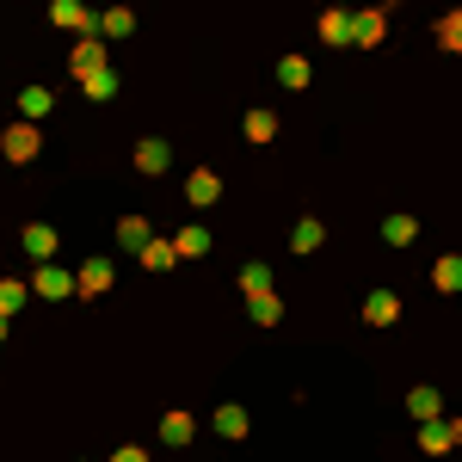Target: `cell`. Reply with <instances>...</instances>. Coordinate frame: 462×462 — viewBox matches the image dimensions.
Returning <instances> with one entry per match:
<instances>
[{"label":"cell","instance_id":"obj_1","mask_svg":"<svg viewBox=\"0 0 462 462\" xmlns=\"http://www.w3.org/2000/svg\"><path fill=\"white\" fill-rule=\"evenodd\" d=\"M0 154L13 161V167H32L37 154H43V136H37V124L25 117V124H13L6 136H0Z\"/></svg>","mask_w":462,"mask_h":462},{"label":"cell","instance_id":"obj_4","mask_svg":"<svg viewBox=\"0 0 462 462\" xmlns=\"http://www.w3.org/2000/svg\"><path fill=\"white\" fill-rule=\"evenodd\" d=\"M389 37V13H352V43L357 50H376Z\"/></svg>","mask_w":462,"mask_h":462},{"label":"cell","instance_id":"obj_5","mask_svg":"<svg viewBox=\"0 0 462 462\" xmlns=\"http://www.w3.org/2000/svg\"><path fill=\"white\" fill-rule=\"evenodd\" d=\"M106 290H111V259H87L74 278V296H106Z\"/></svg>","mask_w":462,"mask_h":462},{"label":"cell","instance_id":"obj_21","mask_svg":"<svg viewBox=\"0 0 462 462\" xmlns=\"http://www.w3.org/2000/svg\"><path fill=\"white\" fill-rule=\"evenodd\" d=\"M278 136V111H247V143H272Z\"/></svg>","mask_w":462,"mask_h":462},{"label":"cell","instance_id":"obj_23","mask_svg":"<svg viewBox=\"0 0 462 462\" xmlns=\"http://www.w3.org/2000/svg\"><path fill=\"white\" fill-rule=\"evenodd\" d=\"M320 241H327V228H320L315 216H309V222H296V235H290V247H296V253H315Z\"/></svg>","mask_w":462,"mask_h":462},{"label":"cell","instance_id":"obj_27","mask_svg":"<svg viewBox=\"0 0 462 462\" xmlns=\"http://www.w3.org/2000/svg\"><path fill=\"white\" fill-rule=\"evenodd\" d=\"M19 111H25V117H43V111H50V87H25V93H19Z\"/></svg>","mask_w":462,"mask_h":462},{"label":"cell","instance_id":"obj_8","mask_svg":"<svg viewBox=\"0 0 462 462\" xmlns=\"http://www.w3.org/2000/svg\"><path fill=\"white\" fill-rule=\"evenodd\" d=\"M185 198H191V204H198V210H210L216 198H222V179H216L210 167H198V173L185 179Z\"/></svg>","mask_w":462,"mask_h":462},{"label":"cell","instance_id":"obj_16","mask_svg":"<svg viewBox=\"0 0 462 462\" xmlns=\"http://www.w3.org/2000/svg\"><path fill=\"white\" fill-rule=\"evenodd\" d=\"M210 426L222 431V438H247V407H235V401H228V407H216Z\"/></svg>","mask_w":462,"mask_h":462},{"label":"cell","instance_id":"obj_22","mask_svg":"<svg viewBox=\"0 0 462 462\" xmlns=\"http://www.w3.org/2000/svg\"><path fill=\"white\" fill-rule=\"evenodd\" d=\"M413 235H420V222H413V216H389V222H383V241H389V247H407Z\"/></svg>","mask_w":462,"mask_h":462},{"label":"cell","instance_id":"obj_31","mask_svg":"<svg viewBox=\"0 0 462 462\" xmlns=\"http://www.w3.org/2000/svg\"><path fill=\"white\" fill-rule=\"evenodd\" d=\"M0 339H6V315H0Z\"/></svg>","mask_w":462,"mask_h":462},{"label":"cell","instance_id":"obj_28","mask_svg":"<svg viewBox=\"0 0 462 462\" xmlns=\"http://www.w3.org/2000/svg\"><path fill=\"white\" fill-rule=\"evenodd\" d=\"M431 278H438V290H457V284H462V259H457V253H444Z\"/></svg>","mask_w":462,"mask_h":462},{"label":"cell","instance_id":"obj_11","mask_svg":"<svg viewBox=\"0 0 462 462\" xmlns=\"http://www.w3.org/2000/svg\"><path fill=\"white\" fill-rule=\"evenodd\" d=\"M99 62H106V43L87 32L80 43H74V56H69V74H87V69H99Z\"/></svg>","mask_w":462,"mask_h":462},{"label":"cell","instance_id":"obj_26","mask_svg":"<svg viewBox=\"0 0 462 462\" xmlns=\"http://www.w3.org/2000/svg\"><path fill=\"white\" fill-rule=\"evenodd\" d=\"M143 241H148V222H143V216H124V222H117V247H130V253H136Z\"/></svg>","mask_w":462,"mask_h":462},{"label":"cell","instance_id":"obj_2","mask_svg":"<svg viewBox=\"0 0 462 462\" xmlns=\"http://www.w3.org/2000/svg\"><path fill=\"white\" fill-rule=\"evenodd\" d=\"M32 296H50V302L74 296V272H69V265H56V259H37V272H32Z\"/></svg>","mask_w":462,"mask_h":462},{"label":"cell","instance_id":"obj_19","mask_svg":"<svg viewBox=\"0 0 462 462\" xmlns=\"http://www.w3.org/2000/svg\"><path fill=\"white\" fill-rule=\"evenodd\" d=\"M173 253H185V259L210 253V228H179V235H173Z\"/></svg>","mask_w":462,"mask_h":462},{"label":"cell","instance_id":"obj_13","mask_svg":"<svg viewBox=\"0 0 462 462\" xmlns=\"http://www.w3.org/2000/svg\"><path fill=\"white\" fill-rule=\"evenodd\" d=\"M167 161H173V148L161 143V136H148V143L136 148V173H167Z\"/></svg>","mask_w":462,"mask_h":462},{"label":"cell","instance_id":"obj_18","mask_svg":"<svg viewBox=\"0 0 462 462\" xmlns=\"http://www.w3.org/2000/svg\"><path fill=\"white\" fill-rule=\"evenodd\" d=\"M247 302H253V320H259V327H278V320H284V302H278L272 290H259V296H247Z\"/></svg>","mask_w":462,"mask_h":462},{"label":"cell","instance_id":"obj_9","mask_svg":"<svg viewBox=\"0 0 462 462\" xmlns=\"http://www.w3.org/2000/svg\"><path fill=\"white\" fill-rule=\"evenodd\" d=\"M19 241H25V253H32V259H56V247H62L50 222H25V235H19Z\"/></svg>","mask_w":462,"mask_h":462},{"label":"cell","instance_id":"obj_30","mask_svg":"<svg viewBox=\"0 0 462 462\" xmlns=\"http://www.w3.org/2000/svg\"><path fill=\"white\" fill-rule=\"evenodd\" d=\"M241 290H247V296L272 290V265H247V272H241Z\"/></svg>","mask_w":462,"mask_h":462},{"label":"cell","instance_id":"obj_29","mask_svg":"<svg viewBox=\"0 0 462 462\" xmlns=\"http://www.w3.org/2000/svg\"><path fill=\"white\" fill-rule=\"evenodd\" d=\"M438 43H444V50L462 43V13H444V19H438Z\"/></svg>","mask_w":462,"mask_h":462},{"label":"cell","instance_id":"obj_24","mask_svg":"<svg viewBox=\"0 0 462 462\" xmlns=\"http://www.w3.org/2000/svg\"><path fill=\"white\" fill-rule=\"evenodd\" d=\"M407 413H413V420H431V413H444L438 389H413V394H407Z\"/></svg>","mask_w":462,"mask_h":462},{"label":"cell","instance_id":"obj_10","mask_svg":"<svg viewBox=\"0 0 462 462\" xmlns=\"http://www.w3.org/2000/svg\"><path fill=\"white\" fill-rule=\"evenodd\" d=\"M93 32L99 37H130L136 32V13H130V6H106V13L93 19Z\"/></svg>","mask_w":462,"mask_h":462},{"label":"cell","instance_id":"obj_6","mask_svg":"<svg viewBox=\"0 0 462 462\" xmlns=\"http://www.w3.org/2000/svg\"><path fill=\"white\" fill-rule=\"evenodd\" d=\"M364 320H370V327H394V320H401V296H394V290H370Z\"/></svg>","mask_w":462,"mask_h":462},{"label":"cell","instance_id":"obj_12","mask_svg":"<svg viewBox=\"0 0 462 462\" xmlns=\"http://www.w3.org/2000/svg\"><path fill=\"white\" fill-rule=\"evenodd\" d=\"M74 80H80V93H87V99H111V93H117V74H111L106 62H99V69H87V74H74Z\"/></svg>","mask_w":462,"mask_h":462},{"label":"cell","instance_id":"obj_17","mask_svg":"<svg viewBox=\"0 0 462 462\" xmlns=\"http://www.w3.org/2000/svg\"><path fill=\"white\" fill-rule=\"evenodd\" d=\"M136 253H143V265H148V272H167V265L179 259V253H173V241H154V235H148V241H143Z\"/></svg>","mask_w":462,"mask_h":462},{"label":"cell","instance_id":"obj_15","mask_svg":"<svg viewBox=\"0 0 462 462\" xmlns=\"http://www.w3.org/2000/svg\"><path fill=\"white\" fill-rule=\"evenodd\" d=\"M32 302V284L25 278H0V315H19Z\"/></svg>","mask_w":462,"mask_h":462},{"label":"cell","instance_id":"obj_3","mask_svg":"<svg viewBox=\"0 0 462 462\" xmlns=\"http://www.w3.org/2000/svg\"><path fill=\"white\" fill-rule=\"evenodd\" d=\"M457 438H462L457 420H438V413H431V420H420V450H426V457H444Z\"/></svg>","mask_w":462,"mask_h":462},{"label":"cell","instance_id":"obj_14","mask_svg":"<svg viewBox=\"0 0 462 462\" xmlns=\"http://www.w3.org/2000/svg\"><path fill=\"white\" fill-rule=\"evenodd\" d=\"M161 438H167V444H191V438H198V420H191V413H167V420H161Z\"/></svg>","mask_w":462,"mask_h":462},{"label":"cell","instance_id":"obj_20","mask_svg":"<svg viewBox=\"0 0 462 462\" xmlns=\"http://www.w3.org/2000/svg\"><path fill=\"white\" fill-rule=\"evenodd\" d=\"M320 37L327 43H352V13H320Z\"/></svg>","mask_w":462,"mask_h":462},{"label":"cell","instance_id":"obj_25","mask_svg":"<svg viewBox=\"0 0 462 462\" xmlns=\"http://www.w3.org/2000/svg\"><path fill=\"white\" fill-rule=\"evenodd\" d=\"M278 80L302 93V87H309V56H284V62H278Z\"/></svg>","mask_w":462,"mask_h":462},{"label":"cell","instance_id":"obj_7","mask_svg":"<svg viewBox=\"0 0 462 462\" xmlns=\"http://www.w3.org/2000/svg\"><path fill=\"white\" fill-rule=\"evenodd\" d=\"M50 19H56V25H62V32H93V13H87V6H80V0H50Z\"/></svg>","mask_w":462,"mask_h":462}]
</instances>
